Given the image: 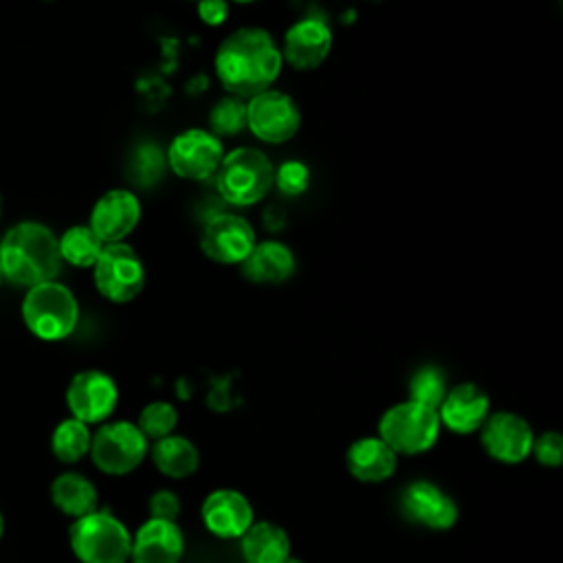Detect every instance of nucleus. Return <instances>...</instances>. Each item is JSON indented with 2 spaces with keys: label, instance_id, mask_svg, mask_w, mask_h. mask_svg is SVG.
Here are the masks:
<instances>
[{
  "label": "nucleus",
  "instance_id": "f257e3e1",
  "mask_svg": "<svg viewBox=\"0 0 563 563\" xmlns=\"http://www.w3.org/2000/svg\"><path fill=\"white\" fill-rule=\"evenodd\" d=\"M216 75L231 97L251 99L271 90L282 70V51L268 31L244 26L233 31L216 51Z\"/></svg>",
  "mask_w": 563,
  "mask_h": 563
},
{
  "label": "nucleus",
  "instance_id": "f03ea898",
  "mask_svg": "<svg viewBox=\"0 0 563 563\" xmlns=\"http://www.w3.org/2000/svg\"><path fill=\"white\" fill-rule=\"evenodd\" d=\"M62 266L57 235L42 222L22 220L0 240L2 277L15 286L33 288L55 282Z\"/></svg>",
  "mask_w": 563,
  "mask_h": 563
},
{
  "label": "nucleus",
  "instance_id": "7ed1b4c3",
  "mask_svg": "<svg viewBox=\"0 0 563 563\" xmlns=\"http://www.w3.org/2000/svg\"><path fill=\"white\" fill-rule=\"evenodd\" d=\"M132 532L108 510H92L68 526V545L79 563H128Z\"/></svg>",
  "mask_w": 563,
  "mask_h": 563
},
{
  "label": "nucleus",
  "instance_id": "20e7f679",
  "mask_svg": "<svg viewBox=\"0 0 563 563\" xmlns=\"http://www.w3.org/2000/svg\"><path fill=\"white\" fill-rule=\"evenodd\" d=\"M26 330L40 341H62L79 321V303L73 290L59 282H46L26 290L22 306Z\"/></svg>",
  "mask_w": 563,
  "mask_h": 563
},
{
  "label": "nucleus",
  "instance_id": "39448f33",
  "mask_svg": "<svg viewBox=\"0 0 563 563\" xmlns=\"http://www.w3.org/2000/svg\"><path fill=\"white\" fill-rule=\"evenodd\" d=\"M273 163L262 150L235 147L222 156L218 167V194L235 207H251L260 202L273 187Z\"/></svg>",
  "mask_w": 563,
  "mask_h": 563
},
{
  "label": "nucleus",
  "instance_id": "423d86ee",
  "mask_svg": "<svg viewBox=\"0 0 563 563\" xmlns=\"http://www.w3.org/2000/svg\"><path fill=\"white\" fill-rule=\"evenodd\" d=\"M438 433V411L413 400L389 407L378 422V438L396 455H418L429 451L435 444Z\"/></svg>",
  "mask_w": 563,
  "mask_h": 563
},
{
  "label": "nucleus",
  "instance_id": "0eeeda50",
  "mask_svg": "<svg viewBox=\"0 0 563 563\" xmlns=\"http://www.w3.org/2000/svg\"><path fill=\"white\" fill-rule=\"evenodd\" d=\"M150 453L147 438L136 422L114 420L103 422L90 440V460L106 475H128L141 466Z\"/></svg>",
  "mask_w": 563,
  "mask_h": 563
},
{
  "label": "nucleus",
  "instance_id": "6e6552de",
  "mask_svg": "<svg viewBox=\"0 0 563 563\" xmlns=\"http://www.w3.org/2000/svg\"><path fill=\"white\" fill-rule=\"evenodd\" d=\"M92 279L101 297L112 303H128L145 286V266L130 244H106L92 266Z\"/></svg>",
  "mask_w": 563,
  "mask_h": 563
},
{
  "label": "nucleus",
  "instance_id": "1a4fd4ad",
  "mask_svg": "<svg viewBox=\"0 0 563 563\" xmlns=\"http://www.w3.org/2000/svg\"><path fill=\"white\" fill-rule=\"evenodd\" d=\"M301 125L295 99L282 90H264L246 101V128L264 143H284Z\"/></svg>",
  "mask_w": 563,
  "mask_h": 563
},
{
  "label": "nucleus",
  "instance_id": "9d476101",
  "mask_svg": "<svg viewBox=\"0 0 563 563\" xmlns=\"http://www.w3.org/2000/svg\"><path fill=\"white\" fill-rule=\"evenodd\" d=\"M222 156L224 150L220 139L200 128L176 134L165 152L169 169L185 180H205L213 176L222 163Z\"/></svg>",
  "mask_w": 563,
  "mask_h": 563
},
{
  "label": "nucleus",
  "instance_id": "9b49d317",
  "mask_svg": "<svg viewBox=\"0 0 563 563\" xmlns=\"http://www.w3.org/2000/svg\"><path fill=\"white\" fill-rule=\"evenodd\" d=\"M117 383L101 369L77 372L66 387V405L70 418L84 424H99L108 420L117 407Z\"/></svg>",
  "mask_w": 563,
  "mask_h": 563
},
{
  "label": "nucleus",
  "instance_id": "f8f14e48",
  "mask_svg": "<svg viewBox=\"0 0 563 563\" xmlns=\"http://www.w3.org/2000/svg\"><path fill=\"white\" fill-rule=\"evenodd\" d=\"M257 244L251 222L238 213H216L200 233L202 253L218 264H242Z\"/></svg>",
  "mask_w": 563,
  "mask_h": 563
},
{
  "label": "nucleus",
  "instance_id": "ddd939ff",
  "mask_svg": "<svg viewBox=\"0 0 563 563\" xmlns=\"http://www.w3.org/2000/svg\"><path fill=\"white\" fill-rule=\"evenodd\" d=\"M400 510L411 523L435 532L451 530L460 517L455 499L429 479L407 484L400 495Z\"/></svg>",
  "mask_w": 563,
  "mask_h": 563
},
{
  "label": "nucleus",
  "instance_id": "4468645a",
  "mask_svg": "<svg viewBox=\"0 0 563 563\" xmlns=\"http://www.w3.org/2000/svg\"><path fill=\"white\" fill-rule=\"evenodd\" d=\"M482 429L484 451L501 464H519L532 453L534 433L526 418L512 411L488 413Z\"/></svg>",
  "mask_w": 563,
  "mask_h": 563
},
{
  "label": "nucleus",
  "instance_id": "2eb2a0df",
  "mask_svg": "<svg viewBox=\"0 0 563 563\" xmlns=\"http://www.w3.org/2000/svg\"><path fill=\"white\" fill-rule=\"evenodd\" d=\"M200 519L213 537L240 539L255 521V512L244 493L235 488H216L202 499Z\"/></svg>",
  "mask_w": 563,
  "mask_h": 563
},
{
  "label": "nucleus",
  "instance_id": "dca6fc26",
  "mask_svg": "<svg viewBox=\"0 0 563 563\" xmlns=\"http://www.w3.org/2000/svg\"><path fill=\"white\" fill-rule=\"evenodd\" d=\"M141 220V202L130 189H108L92 207L88 227L103 244H117L128 238Z\"/></svg>",
  "mask_w": 563,
  "mask_h": 563
},
{
  "label": "nucleus",
  "instance_id": "f3484780",
  "mask_svg": "<svg viewBox=\"0 0 563 563\" xmlns=\"http://www.w3.org/2000/svg\"><path fill=\"white\" fill-rule=\"evenodd\" d=\"M185 556V534L176 521L145 519L130 543L128 563H180Z\"/></svg>",
  "mask_w": 563,
  "mask_h": 563
},
{
  "label": "nucleus",
  "instance_id": "a211bd4d",
  "mask_svg": "<svg viewBox=\"0 0 563 563\" xmlns=\"http://www.w3.org/2000/svg\"><path fill=\"white\" fill-rule=\"evenodd\" d=\"M332 48V31L323 20L306 18L284 35L282 57L297 70H312L323 64Z\"/></svg>",
  "mask_w": 563,
  "mask_h": 563
},
{
  "label": "nucleus",
  "instance_id": "6ab92c4d",
  "mask_svg": "<svg viewBox=\"0 0 563 563\" xmlns=\"http://www.w3.org/2000/svg\"><path fill=\"white\" fill-rule=\"evenodd\" d=\"M488 396L479 385L460 383L446 389L444 400L438 407V418L440 424H444L449 431L466 435L484 424L488 418Z\"/></svg>",
  "mask_w": 563,
  "mask_h": 563
},
{
  "label": "nucleus",
  "instance_id": "aec40b11",
  "mask_svg": "<svg viewBox=\"0 0 563 563\" xmlns=\"http://www.w3.org/2000/svg\"><path fill=\"white\" fill-rule=\"evenodd\" d=\"M345 466L354 479L378 484L396 473L398 455L378 435H367L347 446Z\"/></svg>",
  "mask_w": 563,
  "mask_h": 563
},
{
  "label": "nucleus",
  "instance_id": "412c9836",
  "mask_svg": "<svg viewBox=\"0 0 563 563\" xmlns=\"http://www.w3.org/2000/svg\"><path fill=\"white\" fill-rule=\"evenodd\" d=\"M240 266L253 284H282L295 273V255L286 244L266 240L257 242Z\"/></svg>",
  "mask_w": 563,
  "mask_h": 563
},
{
  "label": "nucleus",
  "instance_id": "4be33fe9",
  "mask_svg": "<svg viewBox=\"0 0 563 563\" xmlns=\"http://www.w3.org/2000/svg\"><path fill=\"white\" fill-rule=\"evenodd\" d=\"M244 563H282L290 556L292 543L288 532L275 521H253L240 537Z\"/></svg>",
  "mask_w": 563,
  "mask_h": 563
},
{
  "label": "nucleus",
  "instance_id": "5701e85b",
  "mask_svg": "<svg viewBox=\"0 0 563 563\" xmlns=\"http://www.w3.org/2000/svg\"><path fill=\"white\" fill-rule=\"evenodd\" d=\"M51 501L53 506L70 517L79 519L92 510H97L99 504V493L97 486L81 473L77 471H64L51 482Z\"/></svg>",
  "mask_w": 563,
  "mask_h": 563
},
{
  "label": "nucleus",
  "instance_id": "b1692460",
  "mask_svg": "<svg viewBox=\"0 0 563 563\" xmlns=\"http://www.w3.org/2000/svg\"><path fill=\"white\" fill-rule=\"evenodd\" d=\"M150 457L158 473L172 479H185L198 471L200 453L198 446L185 435H167L150 446Z\"/></svg>",
  "mask_w": 563,
  "mask_h": 563
},
{
  "label": "nucleus",
  "instance_id": "393cba45",
  "mask_svg": "<svg viewBox=\"0 0 563 563\" xmlns=\"http://www.w3.org/2000/svg\"><path fill=\"white\" fill-rule=\"evenodd\" d=\"M103 246L88 224H73L57 238L59 257L77 268H92Z\"/></svg>",
  "mask_w": 563,
  "mask_h": 563
},
{
  "label": "nucleus",
  "instance_id": "a878e982",
  "mask_svg": "<svg viewBox=\"0 0 563 563\" xmlns=\"http://www.w3.org/2000/svg\"><path fill=\"white\" fill-rule=\"evenodd\" d=\"M90 440L92 433L88 424L75 418H64L51 433V451L59 462L75 464L88 455Z\"/></svg>",
  "mask_w": 563,
  "mask_h": 563
},
{
  "label": "nucleus",
  "instance_id": "bb28decb",
  "mask_svg": "<svg viewBox=\"0 0 563 563\" xmlns=\"http://www.w3.org/2000/svg\"><path fill=\"white\" fill-rule=\"evenodd\" d=\"M178 424V411L172 402L167 400H154L150 405H145L139 413V431L150 440H161V438H167L174 433Z\"/></svg>",
  "mask_w": 563,
  "mask_h": 563
},
{
  "label": "nucleus",
  "instance_id": "cd10ccee",
  "mask_svg": "<svg viewBox=\"0 0 563 563\" xmlns=\"http://www.w3.org/2000/svg\"><path fill=\"white\" fill-rule=\"evenodd\" d=\"M444 394H446V378H444L442 369H438L433 365H424L411 376V383H409L411 398L409 400L438 411L440 402L444 400Z\"/></svg>",
  "mask_w": 563,
  "mask_h": 563
},
{
  "label": "nucleus",
  "instance_id": "c85d7f7f",
  "mask_svg": "<svg viewBox=\"0 0 563 563\" xmlns=\"http://www.w3.org/2000/svg\"><path fill=\"white\" fill-rule=\"evenodd\" d=\"M209 123H211L213 136L238 134L240 130L246 128V101L240 97H231V95L220 99L209 114Z\"/></svg>",
  "mask_w": 563,
  "mask_h": 563
},
{
  "label": "nucleus",
  "instance_id": "c756f323",
  "mask_svg": "<svg viewBox=\"0 0 563 563\" xmlns=\"http://www.w3.org/2000/svg\"><path fill=\"white\" fill-rule=\"evenodd\" d=\"M165 165H167V161H165L163 150L154 143H143L136 147L134 158H132L134 180L143 187H150L163 176Z\"/></svg>",
  "mask_w": 563,
  "mask_h": 563
},
{
  "label": "nucleus",
  "instance_id": "7c9ffc66",
  "mask_svg": "<svg viewBox=\"0 0 563 563\" xmlns=\"http://www.w3.org/2000/svg\"><path fill=\"white\" fill-rule=\"evenodd\" d=\"M273 185L284 196H301L310 185V169L301 161H286L273 172Z\"/></svg>",
  "mask_w": 563,
  "mask_h": 563
},
{
  "label": "nucleus",
  "instance_id": "2f4dec72",
  "mask_svg": "<svg viewBox=\"0 0 563 563\" xmlns=\"http://www.w3.org/2000/svg\"><path fill=\"white\" fill-rule=\"evenodd\" d=\"M532 453L543 466H561L563 462V435L559 431H545L532 442Z\"/></svg>",
  "mask_w": 563,
  "mask_h": 563
},
{
  "label": "nucleus",
  "instance_id": "473e14b6",
  "mask_svg": "<svg viewBox=\"0 0 563 563\" xmlns=\"http://www.w3.org/2000/svg\"><path fill=\"white\" fill-rule=\"evenodd\" d=\"M180 497L169 490V488H161L154 490L150 501H147V510H150V519H163V521H176L180 515Z\"/></svg>",
  "mask_w": 563,
  "mask_h": 563
},
{
  "label": "nucleus",
  "instance_id": "72a5a7b5",
  "mask_svg": "<svg viewBox=\"0 0 563 563\" xmlns=\"http://www.w3.org/2000/svg\"><path fill=\"white\" fill-rule=\"evenodd\" d=\"M227 11H229V4L220 2V0H207V2L198 4V15L209 26L222 24L227 20Z\"/></svg>",
  "mask_w": 563,
  "mask_h": 563
},
{
  "label": "nucleus",
  "instance_id": "f704fd0d",
  "mask_svg": "<svg viewBox=\"0 0 563 563\" xmlns=\"http://www.w3.org/2000/svg\"><path fill=\"white\" fill-rule=\"evenodd\" d=\"M2 537H4V515L0 510V541H2Z\"/></svg>",
  "mask_w": 563,
  "mask_h": 563
},
{
  "label": "nucleus",
  "instance_id": "c9c22d12",
  "mask_svg": "<svg viewBox=\"0 0 563 563\" xmlns=\"http://www.w3.org/2000/svg\"><path fill=\"white\" fill-rule=\"evenodd\" d=\"M282 563H303V561H301V559H297V556H292V554H290V556H288V559H286V561H282Z\"/></svg>",
  "mask_w": 563,
  "mask_h": 563
},
{
  "label": "nucleus",
  "instance_id": "e433bc0d",
  "mask_svg": "<svg viewBox=\"0 0 563 563\" xmlns=\"http://www.w3.org/2000/svg\"><path fill=\"white\" fill-rule=\"evenodd\" d=\"M0 216H2V198H0Z\"/></svg>",
  "mask_w": 563,
  "mask_h": 563
},
{
  "label": "nucleus",
  "instance_id": "4c0bfd02",
  "mask_svg": "<svg viewBox=\"0 0 563 563\" xmlns=\"http://www.w3.org/2000/svg\"><path fill=\"white\" fill-rule=\"evenodd\" d=\"M2 279H4V277H2V271H0V284H2Z\"/></svg>",
  "mask_w": 563,
  "mask_h": 563
}]
</instances>
